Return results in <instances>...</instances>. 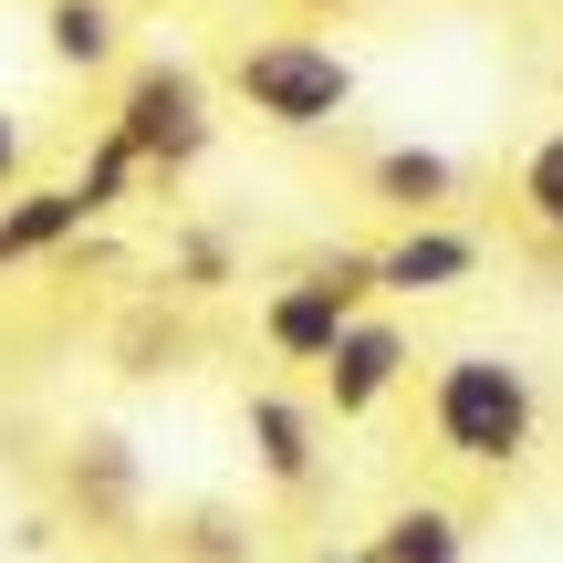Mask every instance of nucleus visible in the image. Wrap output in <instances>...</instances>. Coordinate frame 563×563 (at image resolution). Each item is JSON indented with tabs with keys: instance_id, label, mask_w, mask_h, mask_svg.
I'll return each mask as SVG.
<instances>
[{
	"instance_id": "obj_1",
	"label": "nucleus",
	"mask_w": 563,
	"mask_h": 563,
	"mask_svg": "<svg viewBox=\"0 0 563 563\" xmlns=\"http://www.w3.org/2000/svg\"><path fill=\"white\" fill-rule=\"evenodd\" d=\"M418 428H428V449L460 460V470H522L532 449H543V386H532V365H511L501 344H460V355H428Z\"/></svg>"
},
{
	"instance_id": "obj_2",
	"label": "nucleus",
	"mask_w": 563,
	"mask_h": 563,
	"mask_svg": "<svg viewBox=\"0 0 563 563\" xmlns=\"http://www.w3.org/2000/svg\"><path fill=\"white\" fill-rule=\"evenodd\" d=\"M230 104L272 136H323L355 115V53L323 32H262L230 53Z\"/></svg>"
},
{
	"instance_id": "obj_3",
	"label": "nucleus",
	"mask_w": 563,
	"mask_h": 563,
	"mask_svg": "<svg viewBox=\"0 0 563 563\" xmlns=\"http://www.w3.org/2000/svg\"><path fill=\"white\" fill-rule=\"evenodd\" d=\"M376 302V251H313L302 272H282L262 292V344L272 365H323L334 334Z\"/></svg>"
},
{
	"instance_id": "obj_4",
	"label": "nucleus",
	"mask_w": 563,
	"mask_h": 563,
	"mask_svg": "<svg viewBox=\"0 0 563 563\" xmlns=\"http://www.w3.org/2000/svg\"><path fill=\"white\" fill-rule=\"evenodd\" d=\"M104 125H115V136L146 157V178H188V167L209 157V136H220V115H209V84L188 74V63H136Z\"/></svg>"
},
{
	"instance_id": "obj_5",
	"label": "nucleus",
	"mask_w": 563,
	"mask_h": 563,
	"mask_svg": "<svg viewBox=\"0 0 563 563\" xmlns=\"http://www.w3.org/2000/svg\"><path fill=\"white\" fill-rule=\"evenodd\" d=\"M397 386H418V334H407L397 313H376V302H365V313L334 334V355L313 365V397H323V418L355 428V418H376Z\"/></svg>"
},
{
	"instance_id": "obj_6",
	"label": "nucleus",
	"mask_w": 563,
	"mask_h": 563,
	"mask_svg": "<svg viewBox=\"0 0 563 563\" xmlns=\"http://www.w3.org/2000/svg\"><path fill=\"white\" fill-rule=\"evenodd\" d=\"M460 282H481V230L470 220H397V241H376V292L386 302H439L460 292Z\"/></svg>"
},
{
	"instance_id": "obj_7",
	"label": "nucleus",
	"mask_w": 563,
	"mask_h": 563,
	"mask_svg": "<svg viewBox=\"0 0 563 563\" xmlns=\"http://www.w3.org/2000/svg\"><path fill=\"white\" fill-rule=\"evenodd\" d=\"M241 439H251V470H262L272 490H313V470H323V397H282V386H251Z\"/></svg>"
},
{
	"instance_id": "obj_8",
	"label": "nucleus",
	"mask_w": 563,
	"mask_h": 563,
	"mask_svg": "<svg viewBox=\"0 0 563 563\" xmlns=\"http://www.w3.org/2000/svg\"><path fill=\"white\" fill-rule=\"evenodd\" d=\"M84 188L74 178H21L11 199H0V262H53V251L84 241Z\"/></svg>"
},
{
	"instance_id": "obj_9",
	"label": "nucleus",
	"mask_w": 563,
	"mask_h": 563,
	"mask_svg": "<svg viewBox=\"0 0 563 563\" xmlns=\"http://www.w3.org/2000/svg\"><path fill=\"white\" fill-rule=\"evenodd\" d=\"M365 199L397 209V220H439V209L460 199V157H449V146H428V136H397V146H376V157H365Z\"/></svg>"
},
{
	"instance_id": "obj_10",
	"label": "nucleus",
	"mask_w": 563,
	"mask_h": 563,
	"mask_svg": "<svg viewBox=\"0 0 563 563\" xmlns=\"http://www.w3.org/2000/svg\"><path fill=\"white\" fill-rule=\"evenodd\" d=\"M42 53H53L63 74H104V63L125 53V11L115 0H42Z\"/></svg>"
},
{
	"instance_id": "obj_11",
	"label": "nucleus",
	"mask_w": 563,
	"mask_h": 563,
	"mask_svg": "<svg viewBox=\"0 0 563 563\" xmlns=\"http://www.w3.org/2000/svg\"><path fill=\"white\" fill-rule=\"evenodd\" d=\"M365 553H376V563H470V522L449 501H397Z\"/></svg>"
},
{
	"instance_id": "obj_12",
	"label": "nucleus",
	"mask_w": 563,
	"mask_h": 563,
	"mask_svg": "<svg viewBox=\"0 0 563 563\" xmlns=\"http://www.w3.org/2000/svg\"><path fill=\"white\" fill-rule=\"evenodd\" d=\"M511 199H522V230H532V241L563 251V125H543V136L522 146V167H511Z\"/></svg>"
},
{
	"instance_id": "obj_13",
	"label": "nucleus",
	"mask_w": 563,
	"mask_h": 563,
	"mask_svg": "<svg viewBox=\"0 0 563 563\" xmlns=\"http://www.w3.org/2000/svg\"><path fill=\"white\" fill-rule=\"evenodd\" d=\"M136 178H146V157L115 136V125H104V136L84 146V167H74V188H84V209H95V220H104V209H125V188H136Z\"/></svg>"
},
{
	"instance_id": "obj_14",
	"label": "nucleus",
	"mask_w": 563,
	"mask_h": 563,
	"mask_svg": "<svg viewBox=\"0 0 563 563\" xmlns=\"http://www.w3.org/2000/svg\"><path fill=\"white\" fill-rule=\"evenodd\" d=\"M21 178H32V125H21L11 104H0V199H11Z\"/></svg>"
},
{
	"instance_id": "obj_15",
	"label": "nucleus",
	"mask_w": 563,
	"mask_h": 563,
	"mask_svg": "<svg viewBox=\"0 0 563 563\" xmlns=\"http://www.w3.org/2000/svg\"><path fill=\"white\" fill-rule=\"evenodd\" d=\"M313 563H376V553H365V543H355V553H313Z\"/></svg>"
},
{
	"instance_id": "obj_16",
	"label": "nucleus",
	"mask_w": 563,
	"mask_h": 563,
	"mask_svg": "<svg viewBox=\"0 0 563 563\" xmlns=\"http://www.w3.org/2000/svg\"><path fill=\"white\" fill-rule=\"evenodd\" d=\"M302 11H344V0H302Z\"/></svg>"
},
{
	"instance_id": "obj_17",
	"label": "nucleus",
	"mask_w": 563,
	"mask_h": 563,
	"mask_svg": "<svg viewBox=\"0 0 563 563\" xmlns=\"http://www.w3.org/2000/svg\"><path fill=\"white\" fill-rule=\"evenodd\" d=\"M0 272H11V262H0Z\"/></svg>"
}]
</instances>
